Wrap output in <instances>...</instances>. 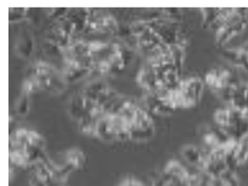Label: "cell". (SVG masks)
<instances>
[{"label": "cell", "mask_w": 248, "mask_h": 186, "mask_svg": "<svg viewBox=\"0 0 248 186\" xmlns=\"http://www.w3.org/2000/svg\"><path fill=\"white\" fill-rule=\"evenodd\" d=\"M86 99L82 94L75 95L69 103V114L79 122L86 114Z\"/></svg>", "instance_id": "cell-13"}, {"label": "cell", "mask_w": 248, "mask_h": 186, "mask_svg": "<svg viewBox=\"0 0 248 186\" xmlns=\"http://www.w3.org/2000/svg\"><path fill=\"white\" fill-rule=\"evenodd\" d=\"M96 137L100 140L108 142H112L117 140L114 130L109 120L108 115H105L97 124L96 127Z\"/></svg>", "instance_id": "cell-11"}, {"label": "cell", "mask_w": 248, "mask_h": 186, "mask_svg": "<svg viewBox=\"0 0 248 186\" xmlns=\"http://www.w3.org/2000/svg\"><path fill=\"white\" fill-rule=\"evenodd\" d=\"M92 69L80 66L76 63L65 62L62 76L67 84H73L92 74Z\"/></svg>", "instance_id": "cell-6"}, {"label": "cell", "mask_w": 248, "mask_h": 186, "mask_svg": "<svg viewBox=\"0 0 248 186\" xmlns=\"http://www.w3.org/2000/svg\"><path fill=\"white\" fill-rule=\"evenodd\" d=\"M34 48L35 45L32 33L27 28L21 29L16 44L17 54L24 59H30L34 52Z\"/></svg>", "instance_id": "cell-5"}, {"label": "cell", "mask_w": 248, "mask_h": 186, "mask_svg": "<svg viewBox=\"0 0 248 186\" xmlns=\"http://www.w3.org/2000/svg\"><path fill=\"white\" fill-rule=\"evenodd\" d=\"M109 89L108 85L103 81V80H94L93 82H91L90 84H88L83 92L82 95L88 99L96 103L99 95L102 93H104L105 91H107Z\"/></svg>", "instance_id": "cell-12"}, {"label": "cell", "mask_w": 248, "mask_h": 186, "mask_svg": "<svg viewBox=\"0 0 248 186\" xmlns=\"http://www.w3.org/2000/svg\"><path fill=\"white\" fill-rule=\"evenodd\" d=\"M181 155L188 165L196 167L202 170V164L205 158V153H203L201 149L192 145H188L183 148Z\"/></svg>", "instance_id": "cell-10"}, {"label": "cell", "mask_w": 248, "mask_h": 186, "mask_svg": "<svg viewBox=\"0 0 248 186\" xmlns=\"http://www.w3.org/2000/svg\"><path fill=\"white\" fill-rule=\"evenodd\" d=\"M46 40L58 45L62 50H65L71 45V36H69L66 32L62 31V29L55 23L52 25V27L48 29L46 34Z\"/></svg>", "instance_id": "cell-9"}, {"label": "cell", "mask_w": 248, "mask_h": 186, "mask_svg": "<svg viewBox=\"0 0 248 186\" xmlns=\"http://www.w3.org/2000/svg\"><path fill=\"white\" fill-rule=\"evenodd\" d=\"M219 11H220V9H215V8L202 9L203 27L210 29L212 27V25L218 19V17H219Z\"/></svg>", "instance_id": "cell-17"}, {"label": "cell", "mask_w": 248, "mask_h": 186, "mask_svg": "<svg viewBox=\"0 0 248 186\" xmlns=\"http://www.w3.org/2000/svg\"><path fill=\"white\" fill-rule=\"evenodd\" d=\"M28 9L26 8H10L8 10V20L10 23L21 22L27 19Z\"/></svg>", "instance_id": "cell-18"}, {"label": "cell", "mask_w": 248, "mask_h": 186, "mask_svg": "<svg viewBox=\"0 0 248 186\" xmlns=\"http://www.w3.org/2000/svg\"><path fill=\"white\" fill-rule=\"evenodd\" d=\"M30 77L36 80L41 91L52 94L62 93L67 86L62 73L46 62H38L33 65Z\"/></svg>", "instance_id": "cell-1"}, {"label": "cell", "mask_w": 248, "mask_h": 186, "mask_svg": "<svg viewBox=\"0 0 248 186\" xmlns=\"http://www.w3.org/2000/svg\"><path fill=\"white\" fill-rule=\"evenodd\" d=\"M177 89L183 96L185 108H188L194 107L201 101L204 90V82L199 78H187L180 82Z\"/></svg>", "instance_id": "cell-4"}, {"label": "cell", "mask_w": 248, "mask_h": 186, "mask_svg": "<svg viewBox=\"0 0 248 186\" xmlns=\"http://www.w3.org/2000/svg\"><path fill=\"white\" fill-rule=\"evenodd\" d=\"M207 186H226V184L221 178H211Z\"/></svg>", "instance_id": "cell-24"}, {"label": "cell", "mask_w": 248, "mask_h": 186, "mask_svg": "<svg viewBox=\"0 0 248 186\" xmlns=\"http://www.w3.org/2000/svg\"><path fill=\"white\" fill-rule=\"evenodd\" d=\"M63 161L69 163L78 170L85 163V155L80 150L72 149L65 153Z\"/></svg>", "instance_id": "cell-15"}, {"label": "cell", "mask_w": 248, "mask_h": 186, "mask_svg": "<svg viewBox=\"0 0 248 186\" xmlns=\"http://www.w3.org/2000/svg\"><path fill=\"white\" fill-rule=\"evenodd\" d=\"M140 85L149 93H156L160 90L155 70L151 64L147 62L146 66L142 68L138 77Z\"/></svg>", "instance_id": "cell-7"}, {"label": "cell", "mask_w": 248, "mask_h": 186, "mask_svg": "<svg viewBox=\"0 0 248 186\" xmlns=\"http://www.w3.org/2000/svg\"><path fill=\"white\" fill-rule=\"evenodd\" d=\"M155 135V124L151 116L139 108L129 128L130 140L135 141H147Z\"/></svg>", "instance_id": "cell-2"}, {"label": "cell", "mask_w": 248, "mask_h": 186, "mask_svg": "<svg viewBox=\"0 0 248 186\" xmlns=\"http://www.w3.org/2000/svg\"><path fill=\"white\" fill-rule=\"evenodd\" d=\"M30 186H47L41 179L40 177L33 171H31V176L29 179Z\"/></svg>", "instance_id": "cell-22"}, {"label": "cell", "mask_w": 248, "mask_h": 186, "mask_svg": "<svg viewBox=\"0 0 248 186\" xmlns=\"http://www.w3.org/2000/svg\"><path fill=\"white\" fill-rule=\"evenodd\" d=\"M44 48H45L46 53L49 56L56 57V56L63 54V50L61 47L50 41H47V40H46L44 43Z\"/></svg>", "instance_id": "cell-21"}, {"label": "cell", "mask_w": 248, "mask_h": 186, "mask_svg": "<svg viewBox=\"0 0 248 186\" xmlns=\"http://www.w3.org/2000/svg\"><path fill=\"white\" fill-rule=\"evenodd\" d=\"M215 121L217 126L227 128L230 126V109L224 108L217 110L215 114Z\"/></svg>", "instance_id": "cell-19"}, {"label": "cell", "mask_w": 248, "mask_h": 186, "mask_svg": "<svg viewBox=\"0 0 248 186\" xmlns=\"http://www.w3.org/2000/svg\"><path fill=\"white\" fill-rule=\"evenodd\" d=\"M89 16H90L89 9L78 8V9H69L66 17L73 23L75 28V34H78L80 32H84L86 30Z\"/></svg>", "instance_id": "cell-8"}, {"label": "cell", "mask_w": 248, "mask_h": 186, "mask_svg": "<svg viewBox=\"0 0 248 186\" xmlns=\"http://www.w3.org/2000/svg\"><path fill=\"white\" fill-rule=\"evenodd\" d=\"M164 172L170 176L171 179L185 183L186 185V180L189 175V171L186 168L177 161H170L165 168Z\"/></svg>", "instance_id": "cell-14"}, {"label": "cell", "mask_w": 248, "mask_h": 186, "mask_svg": "<svg viewBox=\"0 0 248 186\" xmlns=\"http://www.w3.org/2000/svg\"><path fill=\"white\" fill-rule=\"evenodd\" d=\"M16 113L19 116H26L30 111V94L22 91L16 106Z\"/></svg>", "instance_id": "cell-16"}, {"label": "cell", "mask_w": 248, "mask_h": 186, "mask_svg": "<svg viewBox=\"0 0 248 186\" xmlns=\"http://www.w3.org/2000/svg\"><path fill=\"white\" fill-rule=\"evenodd\" d=\"M119 28V23L111 15L93 13V10H90L88 24L84 32L117 35Z\"/></svg>", "instance_id": "cell-3"}, {"label": "cell", "mask_w": 248, "mask_h": 186, "mask_svg": "<svg viewBox=\"0 0 248 186\" xmlns=\"http://www.w3.org/2000/svg\"><path fill=\"white\" fill-rule=\"evenodd\" d=\"M119 186H145L140 181L137 179H133V178H128L125 179L121 183V185Z\"/></svg>", "instance_id": "cell-23"}, {"label": "cell", "mask_w": 248, "mask_h": 186, "mask_svg": "<svg viewBox=\"0 0 248 186\" xmlns=\"http://www.w3.org/2000/svg\"><path fill=\"white\" fill-rule=\"evenodd\" d=\"M68 11V8H51L47 10V16L53 23H55L67 16Z\"/></svg>", "instance_id": "cell-20"}]
</instances>
